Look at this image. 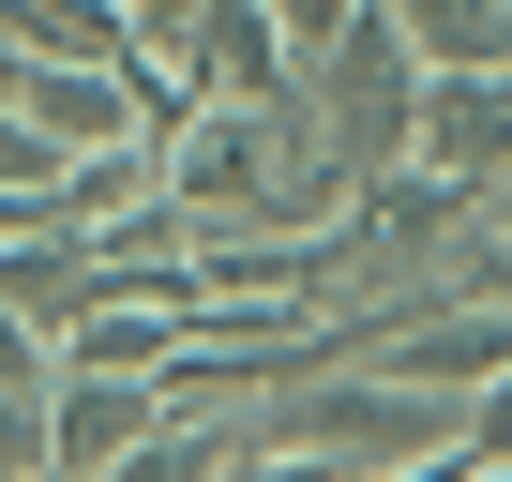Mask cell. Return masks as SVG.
Wrapping results in <instances>:
<instances>
[{
  "label": "cell",
  "mask_w": 512,
  "mask_h": 482,
  "mask_svg": "<svg viewBox=\"0 0 512 482\" xmlns=\"http://www.w3.org/2000/svg\"><path fill=\"white\" fill-rule=\"evenodd\" d=\"M136 437H151V392H121V377H106V392H91V377L61 392V452H76V467H121Z\"/></svg>",
  "instance_id": "6da1fadb"
}]
</instances>
